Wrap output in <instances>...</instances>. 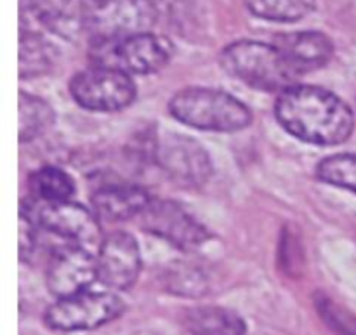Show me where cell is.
<instances>
[{"label":"cell","instance_id":"obj_13","mask_svg":"<svg viewBox=\"0 0 356 335\" xmlns=\"http://www.w3.org/2000/svg\"><path fill=\"white\" fill-rule=\"evenodd\" d=\"M275 45L284 54L298 75L323 68L334 56V44L322 31H294L275 38Z\"/></svg>","mask_w":356,"mask_h":335},{"label":"cell","instance_id":"obj_19","mask_svg":"<svg viewBox=\"0 0 356 335\" xmlns=\"http://www.w3.org/2000/svg\"><path fill=\"white\" fill-rule=\"evenodd\" d=\"M256 17L277 23H296L315 10L316 0H245Z\"/></svg>","mask_w":356,"mask_h":335},{"label":"cell","instance_id":"obj_4","mask_svg":"<svg viewBox=\"0 0 356 335\" xmlns=\"http://www.w3.org/2000/svg\"><path fill=\"white\" fill-rule=\"evenodd\" d=\"M82 28L94 44L148 33L159 21L153 0H83Z\"/></svg>","mask_w":356,"mask_h":335},{"label":"cell","instance_id":"obj_3","mask_svg":"<svg viewBox=\"0 0 356 335\" xmlns=\"http://www.w3.org/2000/svg\"><path fill=\"white\" fill-rule=\"evenodd\" d=\"M169 111L184 125L202 131L236 132L252 122V113L242 101L207 87H188L176 92L169 103Z\"/></svg>","mask_w":356,"mask_h":335},{"label":"cell","instance_id":"obj_12","mask_svg":"<svg viewBox=\"0 0 356 335\" xmlns=\"http://www.w3.org/2000/svg\"><path fill=\"white\" fill-rule=\"evenodd\" d=\"M141 273V252L132 235L115 231L104 236L97 252V280L108 288L127 291Z\"/></svg>","mask_w":356,"mask_h":335},{"label":"cell","instance_id":"obj_10","mask_svg":"<svg viewBox=\"0 0 356 335\" xmlns=\"http://www.w3.org/2000/svg\"><path fill=\"white\" fill-rule=\"evenodd\" d=\"M155 158L163 172L186 188H198L212 176V160L204 146L188 136L165 134L159 139Z\"/></svg>","mask_w":356,"mask_h":335},{"label":"cell","instance_id":"obj_17","mask_svg":"<svg viewBox=\"0 0 356 335\" xmlns=\"http://www.w3.org/2000/svg\"><path fill=\"white\" fill-rule=\"evenodd\" d=\"M56 49L33 31H21L19 37V76L31 79L47 73L54 65Z\"/></svg>","mask_w":356,"mask_h":335},{"label":"cell","instance_id":"obj_24","mask_svg":"<svg viewBox=\"0 0 356 335\" xmlns=\"http://www.w3.org/2000/svg\"><path fill=\"white\" fill-rule=\"evenodd\" d=\"M38 226L26 212H19V259L24 261L31 256L37 245Z\"/></svg>","mask_w":356,"mask_h":335},{"label":"cell","instance_id":"obj_21","mask_svg":"<svg viewBox=\"0 0 356 335\" xmlns=\"http://www.w3.org/2000/svg\"><path fill=\"white\" fill-rule=\"evenodd\" d=\"M167 291L184 297H200L209 291V278L198 266L190 263H174L163 275Z\"/></svg>","mask_w":356,"mask_h":335},{"label":"cell","instance_id":"obj_8","mask_svg":"<svg viewBox=\"0 0 356 335\" xmlns=\"http://www.w3.org/2000/svg\"><path fill=\"white\" fill-rule=\"evenodd\" d=\"M21 211L26 212L38 228L47 229L76 245L90 249L101 240V226L96 212L75 202L35 200L28 207L23 205Z\"/></svg>","mask_w":356,"mask_h":335},{"label":"cell","instance_id":"obj_23","mask_svg":"<svg viewBox=\"0 0 356 335\" xmlns=\"http://www.w3.org/2000/svg\"><path fill=\"white\" fill-rule=\"evenodd\" d=\"M316 309H318L322 318L327 322V325L332 330H336L337 334L356 335V318L351 313H348L346 309L339 308L336 302L320 295L316 299Z\"/></svg>","mask_w":356,"mask_h":335},{"label":"cell","instance_id":"obj_2","mask_svg":"<svg viewBox=\"0 0 356 335\" xmlns=\"http://www.w3.org/2000/svg\"><path fill=\"white\" fill-rule=\"evenodd\" d=\"M221 66L247 85L268 92H284L298 85L299 75L275 44L238 40L221 52Z\"/></svg>","mask_w":356,"mask_h":335},{"label":"cell","instance_id":"obj_1","mask_svg":"<svg viewBox=\"0 0 356 335\" xmlns=\"http://www.w3.org/2000/svg\"><path fill=\"white\" fill-rule=\"evenodd\" d=\"M275 115L289 134L309 145H343L355 129L351 108L339 96L316 85L298 83L278 94Z\"/></svg>","mask_w":356,"mask_h":335},{"label":"cell","instance_id":"obj_11","mask_svg":"<svg viewBox=\"0 0 356 335\" xmlns=\"http://www.w3.org/2000/svg\"><path fill=\"white\" fill-rule=\"evenodd\" d=\"M97 280V257L76 243L54 250L47 264L45 281L54 297L66 299L86 292Z\"/></svg>","mask_w":356,"mask_h":335},{"label":"cell","instance_id":"obj_16","mask_svg":"<svg viewBox=\"0 0 356 335\" xmlns=\"http://www.w3.org/2000/svg\"><path fill=\"white\" fill-rule=\"evenodd\" d=\"M31 9L42 24L54 33L70 38L82 28V10L70 7L68 0H30Z\"/></svg>","mask_w":356,"mask_h":335},{"label":"cell","instance_id":"obj_18","mask_svg":"<svg viewBox=\"0 0 356 335\" xmlns=\"http://www.w3.org/2000/svg\"><path fill=\"white\" fill-rule=\"evenodd\" d=\"M30 190L35 200L40 202H68L75 193V183L59 167L45 165L31 174Z\"/></svg>","mask_w":356,"mask_h":335},{"label":"cell","instance_id":"obj_22","mask_svg":"<svg viewBox=\"0 0 356 335\" xmlns=\"http://www.w3.org/2000/svg\"><path fill=\"white\" fill-rule=\"evenodd\" d=\"M320 181L356 193V153H337L327 156L316 167Z\"/></svg>","mask_w":356,"mask_h":335},{"label":"cell","instance_id":"obj_6","mask_svg":"<svg viewBox=\"0 0 356 335\" xmlns=\"http://www.w3.org/2000/svg\"><path fill=\"white\" fill-rule=\"evenodd\" d=\"M125 304L111 292H80L58 302L45 311V325L59 332L94 330L113 322L124 313Z\"/></svg>","mask_w":356,"mask_h":335},{"label":"cell","instance_id":"obj_9","mask_svg":"<svg viewBox=\"0 0 356 335\" xmlns=\"http://www.w3.org/2000/svg\"><path fill=\"white\" fill-rule=\"evenodd\" d=\"M138 218L146 233L165 240L176 249L195 250L211 238L209 229L172 200H149Z\"/></svg>","mask_w":356,"mask_h":335},{"label":"cell","instance_id":"obj_20","mask_svg":"<svg viewBox=\"0 0 356 335\" xmlns=\"http://www.w3.org/2000/svg\"><path fill=\"white\" fill-rule=\"evenodd\" d=\"M54 122V111L44 99L19 92V141H33Z\"/></svg>","mask_w":356,"mask_h":335},{"label":"cell","instance_id":"obj_5","mask_svg":"<svg viewBox=\"0 0 356 335\" xmlns=\"http://www.w3.org/2000/svg\"><path fill=\"white\" fill-rule=\"evenodd\" d=\"M92 56L96 65L117 68L127 75H149L167 66L174 56V45L167 37L148 31L124 40L94 44Z\"/></svg>","mask_w":356,"mask_h":335},{"label":"cell","instance_id":"obj_15","mask_svg":"<svg viewBox=\"0 0 356 335\" xmlns=\"http://www.w3.org/2000/svg\"><path fill=\"white\" fill-rule=\"evenodd\" d=\"M183 325L191 335H245L242 316L219 306L188 309L183 315Z\"/></svg>","mask_w":356,"mask_h":335},{"label":"cell","instance_id":"obj_14","mask_svg":"<svg viewBox=\"0 0 356 335\" xmlns=\"http://www.w3.org/2000/svg\"><path fill=\"white\" fill-rule=\"evenodd\" d=\"M92 211L106 221H125L139 215L149 204V195L143 188L131 184L104 186L92 195Z\"/></svg>","mask_w":356,"mask_h":335},{"label":"cell","instance_id":"obj_7","mask_svg":"<svg viewBox=\"0 0 356 335\" xmlns=\"http://www.w3.org/2000/svg\"><path fill=\"white\" fill-rule=\"evenodd\" d=\"M70 94L89 111H118L136 99V83L125 72L94 65L70 80Z\"/></svg>","mask_w":356,"mask_h":335}]
</instances>
